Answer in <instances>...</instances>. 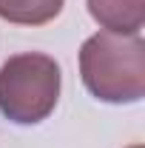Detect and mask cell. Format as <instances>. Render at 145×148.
<instances>
[{"mask_svg": "<svg viewBox=\"0 0 145 148\" xmlns=\"http://www.w3.org/2000/svg\"><path fill=\"white\" fill-rule=\"evenodd\" d=\"M60 66L54 57L26 51L0 66V114L17 125L43 123L60 100Z\"/></svg>", "mask_w": 145, "mask_h": 148, "instance_id": "obj_2", "label": "cell"}, {"mask_svg": "<svg viewBox=\"0 0 145 148\" xmlns=\"http://www.w3.org/2000/svg\"><path fill=\"white\" fill-rule=\"evenodd\" d=\"M66 0H0V17L14 26H43L63 12Z\"/></svg>", "mask_w": 145, "mask_h": 148, "instance_id": "obj_4", "label": "cell"}, {"mask_svg": "<svg viewBox=\"0 0 145 148\" xmlns=\"http://www.w3.org/2000/svg\"><path fill=\"white\" fill-rule=\"evenodd\" d=\"M131 148H142V145H131Z\"/></svg>", "mask_w": 145, "mask_h": 148, "instance_id": "obj_5", "label": "cell"}, {"mask_svg": "<svg viewBox=\"0 0 145 148\" xmlns=\"http://www.w3.org/2000/svg\"><path fill=\"white\" fill-rule=\"evenodd\" d=\"M80 77L103 103H140L145 97V43L140 34L97 32L80 49Z\"/></svg>", "mask_w": 145, "mask_h": 148, "instance_id": "obj_1", "label": "cell"}, {"mask_svg": "<svg viewBox=\"0 0 145 148\" xmlns=\"http://www.w3.org/2000/svg\"><path fill=\"white\" fill-rule=\"evenodd\" d=\"M88 12L111 34L134 37L145 26V0H88Z\"/></svg>", "mask_w": 145, "mask_h": 148, "instance_id": "obj_3", "label": "cell"}]
</instances>
